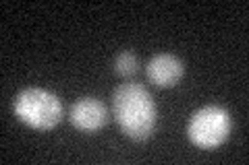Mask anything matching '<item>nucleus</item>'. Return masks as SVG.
I'll list each match as a JSON object with an SVG mask.
<instances>
[{
  "mask_svg": "<svg viewBox=\"0 0 249 165\" xmlns=\"http://www.w3.org/2000/svg\"><path fill=\"white\" fill-rule=\"evenodd\" d=\"M183 73L185 66L181 58H177L175 54H156L145 64L147 81L160 89H168L178 85V81L183 78Z\"/></svg>",
  "mask_w": 249,
  "mask_h": 165,
  "instance_id": "39448f33",
  "label": "nucleus"
},
{
  "mask_svg": "<svg viewBox=\"0 0 249 165\" xmlns=\"http://www.w3.org/2000/svg\"><path fill=\"white\" fill-rule=\"evenodd\" d=\"M232 120L227 107L206 105L189 118L187 136L197 149H216L229 138Z\"/></svg>",
  "mask_w": 249,
  "mask_h": 165,
  "instance_id": "7ed1b4c3",
  "label": "nucleus"
},
{
  "mask_svg": "<svg viewBox=\"0 0 249 165\" xmlns=\"http://www.w3.org/2000/svg\"><path fill=\"white\" fill-rule=\"evenodd\" d=\"M139 70V60L133 52H121L119 56L114 58V73L119 75V76H133L135 73Z\"/></svg>",
  "mask_w": 249,
  "mask_h": 165,
  "instance_id": "423d86ee",
  "label": "nucleus"
},
{
  "mask_svg": "<svg viewBox=\"0 0 249 165\" xmlns=\"http://www.w3.org/2000/svg\"><path fill=\"white\" fill-rule=\"evenodd\" d=\"M69 120H71V124L79 132L91 135V132H98L100 128L106 126L108 109L102 101L96 97H81L73 104Z\"/></svg>",
  "mask_w": 249,
  "mask_h": 165,
  "instance_id": "20e7f679",
  "label": "nucleus"
},
{
  "mask_svg": "<svg viewBox=\"0 0 249 165\" xmlns=\"http://www.w3.org/2000/svg\"><path fill=\"white\" fill-rule=\"evenodd\" d=\"M15 116L36 130H50L62 120V101L48 89L29 87L15 97Z\"/></svg>",
  "mask_w": 249,
  "mask_h": 165,
  "instance_id": "f03ea898",
  "label": "nucleus"
},
{
  "mask_svg": "<svg viewBox=\"0 0 249 165\" xmlns=\"http://www.w3.org/2000/svg\"><path fill=\"white\" fill-rule=\"evenodd\" d=\"M112 116L121 130L133 140H145L158 122L154 97L143 85L123 83L112 93Z\"/></svg>",
  "mask_w": 249,
  "mask_h": 165,
  "instance_id": "f257e3e1",
  "label": "nucleus"
}]
</instances>
